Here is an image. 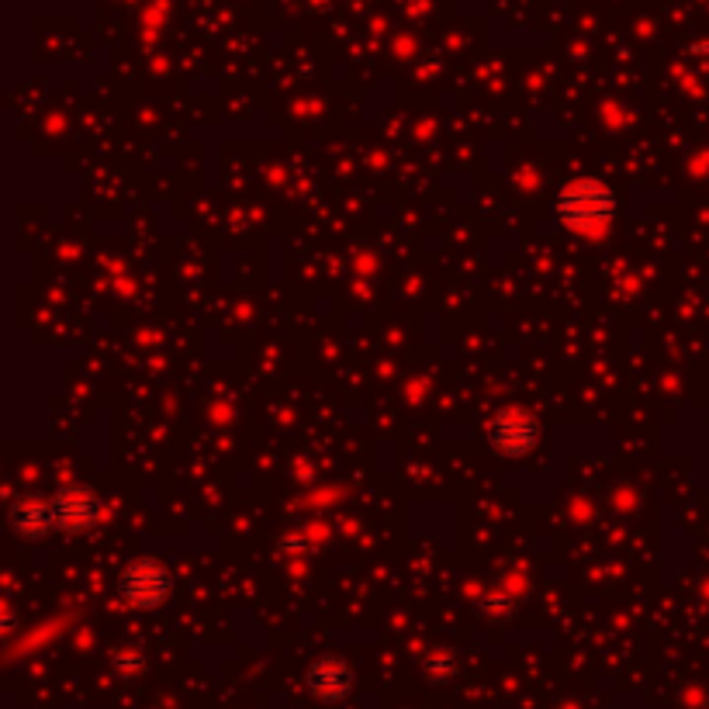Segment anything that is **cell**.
Returning <instances> with one entry per match:
<instances>
[{"mask_svg":"<svg viewBox=\"0 0 709 709\" xmlns=\"http://www.w3.org/2000/svg\"><path fill=\"white\" fill-rule=\"evenodd\" d=\"M554 211L567 232L581 235V240H602L612 225V215H617V198H612V191L602 180L578 177L572 184H564Z\"/></svg>","mask_w":709,"mask_h":709,"instance_id":"6da1fadb","label":"cell"},{"mask_svg":"<svg viewBox=\"0 0 709 709\" xmlns=\"http://www.w3.org/2000/svg\"><path fill=\"white\" fill-rule=\"evenodd\" d=\"M174 592V575L167 564H159L156 557H139L132 561L122 578H118V599L129 609H159Z\"/></svg>","mask_w":709,"mask_h":709,"instance_id":"7a4b0ae2","label":"cell"},{"mask_svg":"<svg viewBox=\"0 0 709 709\" xmlns=\"http://www.w3.org/2000/svg\"><path fill=\"white\" fill-rule=\"evenodd\" d=\"M488 446L502 457H527L540 443V422L527 409H502L499 416L488 419Z\"/></svg>","mask_w":709,"mask_h":709,"instance_id":"3957f363","label":"cell"},{"mask_svg":"<svg viewBox=\"0 0 709 709\" xmlns=\"http://www.w3.org/2000/svg\"><path fill=\"white\" fill-rule=\"evenodd\" d=\"M353 682L357 678H353L350 661L340 654H322L304 672V685L319 702H343L353 693Z\"/></svg>","mask_w":709,"mask_h":709,"instance_id":"277c9868","label":"cell"},{"mask_svg":"<svg viewBox=\"0 0 709 709\" xmlns=\"http://www.w3.org/2000/svg\"><path fill=\"white\" fill-rule=\"evenodd\" d=\"M56 527L66 530V533H84L90 527H98V519L104 512L98 491H90L84 485H66L56 491Z\"/></svg>","mask_w":709,"mask_h":709,"instance_id":"5b68a950","label":"cell"},{"mask_svg":"<svg viewBox=\"0 0 709 709\" xmlns=\"http://www.w3.org/2000/svg\"><path fill=\"white\" fill-rule=\"evenodd\" d=\"M11 523H14L18 536L42 540V536H49V530L56 527V506H53V499H45V495H38V491H25L11 506Z\"/></svg>","mask_w":709,"mask_h":709,"instance_id":"8992f818","label":"cell"},{"mask_svg":"<svg viewBox=\"0 0 709 709\" xmlns=\"http://www.w3.org/2000/svg\"><path fill=\"white\" fill-rule=\"evenodd\" d=\"M461 668V661L454 651H433L430 657L422 661V675L430 682H451Z\"/></svg>","mask_w":709,"mask_h":709,"instance_id":"52a82bcc","label":"cell"},{"mask_svg":"<svg viewBox=\"0 0 709 709\" xmlns=\"http://www.w3.org/2000/svg\"><path fill=\"white\" fill-rule=\"evenodd\" d=\"M111 668H114V675H122V678H135V675L146 672V654H142L139 647H122V651H114Z\"/></svg>","mask_w":709,"mask_h":709,"instance_id":"ba28073f","label":"cell"}]
</instances>
